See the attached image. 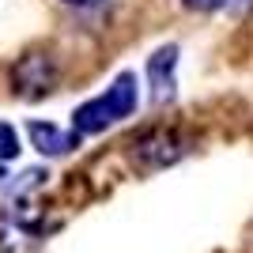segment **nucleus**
<instances>
[{
  "instance_id": "f257e3e1",
  "label": "nucleus",
  "mask_w": 253,
  "mask_h": 253,
  "mask_svg": "<svg viewBox=\"0 0 253 253\" xmlns=\"http://www.w3.org/2000/svg\"><path fill=\"white\" fill-rule=\"evenodd\" d=\"M136 98H140L136 76H132V72H121L98 98L76 106L72 132H76V136H95V132H106L110 125H117L121 117H128L132 110H136Z\"/></svg>"
},
{
  "instance_id": "f03ea898",
  "label": "nucleus",
  "mask_w": 253,
  "mask_h": 253,
  "mask_svg": "<svg viewBox=\"0 0 253 253\" xmlns=\"http://www.w3.org/2000/svg\"><path fill=\"white\" fill-rule=\"evenodd\" d=\"M189 144L193 140L178 128H148V132H140L132 140V159H136L144 170H159V167H170V163H178V159L189 155Z\"/></svg>"
},
{
  "instance_id": "7ed1b4c3",
  "label": "nucleus",
  "mask_w": 253,
  "mask_h": 253,
  "mask_svg": "<svg viewBox=\"0 0 253 253\" xmlns=\"http://www.w3.org/2000/svg\"><path fill=\"white\" fill-rule=\"evenodd\" d=\"M53 84H57V64H53V57H49V53H42V49L23 53L19 61L11 64V87H15L23 98L49 95Z\"/></svg>"
},
{
  "instance_id": "20e7f679",
  "label": "nucleus",
  "mask_w": 253,
  "mask_h": 253,
  "mask_svg": "<svg viewBox=\"0 0 253 253\" xmlns=\"http://www.w3.org/2000/svg\"><path fill=\"white\" fill-rule=\"evenodd\" d=\"M174 68H178V45H163L148 61V80H151V98L170 102L174 98Z\"/></svg>"
},
{
  "instance_id": "39448f33",
  "label": "nucleus",
  "mask_w": 253,
  "mask_h": 253,
  "mask_svg": "<svg viewBox=\"0 0 253 253\" xmlns=\"http://www.w3.org/2000/svg\"><path fill=\"white\" fill-rule=\"evenodd\" d=\"M27 136H31V144L42 151V155H68V151L80 144L76 132H64V128L53 125V121H31V125H27Z\"/></svg>"
},
{
  "instance_id": "423d86ee",
  "label": "nucleus",
  "mask_w": 253,
  "mask_h": 253,
  "mask_svg": "<svg viewBox=\"0 0 253 253\" xmlns=\"http://www.w3.org/2000/svg\"><path fill=\"white\" fill-rule=\"evenodd\" d=\"M15 155H19V136L8 121H0V163H11Z\"/></svg>"
},
{
  "instance_id": "0eeeda50",
  "label": "nucleus",
  "mask_w": 253,
  "mask_h": 253,
  "mask_svg": "<svg viewBox=\"0 0 253 253\" xmlns=\"http://www.w3.org/2000/svg\"><path fill=\"white\" fill-rule=\"evenodd\" d=\"M189 11H215V8H223L227 0H181Z\"/></svg>"
},
{
  "instance_id": "6e6552de",
  "label": "nucleus",
  "mask_w": 253,
  "mask_h": 253,
  "mask_svg": "<svg viewBox=\"0 0 253 253\" xmlns=\"http://www.w3.org/2000/svg\"><path fill=\"white\" fill-rule=\"evenodd\" d=\"M61 4H68V8H80V11H91V8H102L106 0H61Z\"/></svg>"
},
{
  "instance_id": "1a4fd4ad",
  "label": "nucleus",
  "mask_w": 253,
  "mask_h": 253,
  "mask_svg": "<svg viewBox=\"0 0 253 253\" xmlns=\"http://www.w3.org/2000/svg\"><path fill=\"white\" fill-rule=\"evenodd\" d=\"M0 178H4V170H0Z\"/></svg>"
}]
</instances>
